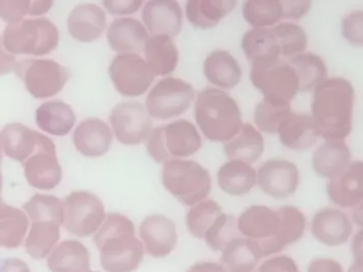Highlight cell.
Returning a JSON list of instances; mask_svg holds the SVG:
<instances>
[{
    "mask_svg": "<svg viewBox=\"0 0 363 272\" xmlns=\"http://www.w3.org/2000/svg\"><path fill=\"white\" fill-rule=\"evenodd\" d=\"M355 91L343 78L323 81L314 90L311 111L318 136L327 141L344 140L352 130Z\"/></svg>",
    "mask_w": 363,
    "mask_h": 272,
    "instance_id": "obj_1",
    "label": "cell"
},
{
    "mask_svg": "<svg viewBox=\"0 0 363 272\" xmlns=\"http://www.w3.org/2000/svg\"><path fill=\"white\" fill-rule=\"evenodd\" d=\"M94 242L106 272H133L143 260L144 245L135 236L134 223L120 213L106 215Z\"/></svg>",
    "mask_w": 363,
    "mask_h": 272,
    "instance_id": "obj_2",
    "label": "cell"
},
{
    "mask_svg": "<svg viewBox=\"0 0 363 272\" xmlns=\"http://www.w3.org/2000/svg\"><path fill=\"white\" fill-rule=\"evenodd\" d=\"M194 118L208 140L228 142L242 127V113L230 95L216 88L199 92L194 106Z\"/></svg>",
    "mask_w": 363,
    "mask_h": 272,
    "instance_id": "obj_3",
    "label": "cell"
},
{
    "mask_svg": "<svg viewBox=\"0 0 363 272\" xmlns=\"http://www.w3.org/2000/svg\"><path fill=\"white\" fill-rule=\"evenodd\" d=\"M57 28L46 18H27L8 25L2 35V44L9 53L43 57L57 47Z\"/></svg>",
    "mask_w": 363,
    "mask_h": 272,
    "instance_id": "obj_4",
    "label": "cell"
},
{
    "mask_svg": "<svg viewBox=\"0 0 363 272\" xmlns=\"http://www.w3.org/2000/svg\"><path fill=\"white\" fill-rule=\"evenodd\" d=\"M162 185L182 204L193 206L211 194V178L196 162L171 159L162 169Z\"/></svg>",
    "mask_w": 363,
    "mask_h": 272,
    "instance_id": "obj_5",
    "label": "cell"
},
{
    "mask_svg": "<svg viewBox=\"0 0 363 272\" xmlns=\"http://www.w3.org/2000/svg\"><path fill=\"white\" fill-rule=\"evenodd\" d=\"M201 137L196 127L187 120H179L157 127L151 132L147 143L149 155L157 164L174 158H187L201 148Z\"/></svg>",
    "mask_w": 363,
    "mask_h": 272,
    "instance_id": "obj_6",
    "label": "cell"
},
{
    "mask_svg": "<svg viewBox=\"0 0 363 272\" xmlns=\"http://www.w3.org/2000/svg\"><path fill=\"white\" fill-rule=\"evenodd\" d=\"M251 82L265 99L291 102L299 91L296 74L289 62L279 57L251 62Z\"/></svg>",
    "mask_w": 363,
    "mask_h": 272,
    "instance_id": "obj_7",
    "label": "cell"
},
{
    "mask_svg": "<svg viewBox=\"0 0 363 272\" xmlns=\"http://www.w3.org/2000/svg\"><path fill=\"white\" fill-rule=\"evenodd\" d=\"M16 74L35 98H50L58 94L71 73L52 60H24L16 64Z\"/></svg>",
    "mask_w": 363,
    "mask_h": 272,
    "instance_id": "obj_8",
    "label": "cell"
},
{
    "mask_svg": "<svg viewBox=\"0 0 363 272\" xmlns=\"http://www.w3.org/2000/svg\"><path fill=\"white\" fill-rule=\"evenodd\" d=\"M194 99L195 90L191 84L169 76L160 80L150 91L146 110L155 120H171L185 113Z\"/></svg>",
    "mask_w": 363,
    "mask_h": 272,
    "instance_id": "obj_9",
    "label": "cell"
},
{
    "mask_svg": "<svg viewBox=\"0 0 363 272\" xmlns=\"http://www.w3.org/2000/svg\"><path fill=\"white\" fill-rule=\"evenodd\" d=\"M106 217L104 203L92 193L74 191L64 202L65 229L80 238L99 231Z\"/></svg>",
    "mask_w": 363,
    "mask_h": 272,
    "instance_id": "obj_10",
    "label": "cell"
},
{
    "mask_svg": "<svg viewBox=\"0 0 363 272\" xmlns=\"http://www.w3.org/2000/svg\"><path fill=\"white\" fill-rule=\"evenodd\" d=\"M278 210L264 205H253L244 210L238 220L242 236L257 242L262 256L276 254V242L281 231Z\"/></svg>",
    "mask_w": 363,
    "mask_h": 272,
    "instance_id": "obj_11",
    "label": "cell"
},
{
    "mask_svg": "<svg viewBox=\"0 0 363 272\" xmlns=\"http://www.w3.org/2000/svg\"><path fill=\"white\" fill-rule=\"evenodd\" d=\"M108 73L116 91L125 97L141 96L155 78L145 60L135 53L113 57Z\"/></svg>",
    "mask_w": 363,
    "mask_h": 272,
    "instance_id": "obj_12",
    "label": "cell"
},
{
    "mask_svg": "<svg viewBox=\"0 0 363 272\" xmlns=\"http://www.w3.org/2000/svg\"><path fill=\"white\" fill-rule=\"evenodd\" d=\"M109 120L116 140L125 145H139L147 140L152 132V120L140 102L118 104L111 110Z\"/></svg>",
    "mask_w": 363,
    "mask_h": 272,
    "instance_id": "obj_13",
    "label": "cell"
},
{
    "mask_svg": "<svg viewBox=\"0 0 363 272\" xmlns=\"http://www.w3.org/2000/svg\"><path fill=\"white\" fill-rule=\"evenodd\" d=\"M26 178L36 189L48 191L60 185L62 178L55 143L42 135L36 151L23 164Z\"/></svg>",
    "mask_w": 363,
    "mask_h": 272,
    "instance_id": "obj_14",
    "label": "cell"
},
{
    "mask_svg": "<svg viewBox=\"0 0 363 272\" xmlns=\"http://www.w3.org/2000/svg\"><path fill=\"white\" fill-rule=\"evenodd\" d=\"M300 176L296 165L288 160H267L257 174L260 189L272 198L284 199L296 193Z\"/></svg>",
    "mask_w": 363,
    "mask_h": 272,
    "instance_id": "obj_15",
    "label": "cell"
},
{
    "mask_svg": "<svg viewBox=\"0 0 363 272\" xmlns=\"http://www.w3.org/2000/svg\"><path fill=\"white\" fill-rule=\"evenodd\" d=\"M140 237L149 255L164 258L171 254L178 242L176 225L164 215H149L141 222Z\"/></svg>",
    "mask_w": 363,
    "mask_h": 272,
    "instance_id": "obj_16",
    "label": "cell"
},
{
    "mask_svg": "<svg viewBox=\"0 0 363 272\" xmlns=\"http://www.w3.org/2000/svg\"><path fill=\"white\" fill-rule=\"evenodd\" d=\"M352 229L349 216L335 208H323L318 211L311 222L314 238L330 247L345 244L352 234Z\"/></svg>",
    "mask_w": 363,
    "mask_h": 272,
    "instance_id": "obj_17",
    "label": "cell"
},
{
    "mask_svg": "<svg viewBox=\"0 0 363 272\" xmlns=\"http://www.w3.org/2000/svg\"><path fill=\"white\" fill-rule=\"evenodd\" d=\"M144 24L152 36H178L183 26V13L177 1H148L142 13Z\"/></svg>",
    "mask_w": 363,
    "mask_h": 272,
    "instance_id": "obj_18",
    "label": "cell"
},
{
    "mask_svg": "<svg viewBox=\"0 0 363 272\" xmlns=\"http://www.w3.org/2000/svg\"><path fill=\"white\" fill-rule=\"evenodd\" d=\"M73 141L74 147L84 157H99L108 152L113 137L106 122L91 118L83 120L76 128Z\"/></svg>",
    "mask_w": 363,
    "mask_h": 272,
    "instance_id": "obj_19",
    "label": "cell"
},
{
    "mask_svg": "<svg viewBox=\"0 0 363 272\" xmlns=\"http://www.w3.org/2000/svg\"><path fill=\"white\" fill-rule=\"evenodd\" d=\"M327 193L333 203L343 208L362 205L363 199V164L354 162L343 174L332 178L327 186Z\"/></svg>",
    "mask_w": 363,
    "mask_h": 272,
    "instance_id": "obj_20",
    "label": "cell"
},
{
    "mask_svg": "<svg viewBox=\"0 0 363 272\" xmlns=\"http://www.w3.org/2000/svg\"><path fill=\"white\" fill-rule=\"evenodd\" d=\"M106 28V11L96 4H79L67 18L69 34L84 43H90L99 39Z\"/></svg>",
    "mask_w": 363,
    "mask_h": 272,
    "instance_id": "obj_21",
    "label": "cell"
},
{
    "mask_svg": "<svg viewBox=\"0 0 363 272\" xmlns=\"http://www.w3.org/2000/svg\"><path fill=\"white\" fill-rule=\"evenodd\" d=\"M148 39L147 30L137 18H116L108 30L109 45L122 55L141 52Z\"/></svg>",
    "mask_w": 363,
    "mask_h": 272,
    "instance_id": "obj_22",
    "label": "cell"
},
{
    "mask_svg": "<svg viewBox=\"0 0 363 272\" xmlns=\"http://www.w3.org/2000/svg\"><path fill=\"white\" fill-rule=\"evenodd\" d=\"M280 140L286 147L294 151H304L313 147L318 132L313 115L290 113L279 129Z\"/></svg>",
    "mask_w": 363,
    "mask_h": 272,
    "instance_id": "obj_23",
    "label": "cell"
},
{
    "mask_svg": "<svg viewBox=\"0 0 363 272\" xmlns=\"http://www.w3.org/2000/svg\"><path fill=\"white\" fill-rule=\"evenodd\" d=\"M351 152L344 140L325 141L313 155L314 171L323 178H336L348 169Z\"/></svg>",
    "mask_w": 363,
    "mask_h": 272,
    "instance_id": "obj_24",
    "label": "cell"
},
{
    "mask_svg": "<svg viewBox=\"0 0 363 272\" xmlns=\"http://www.w3.org/2000/svg\"><path fill=\"white\" fill-rule=\"evenodd\" d=\"M42 134L23 124L13 123L1 132L2 147L6 157L24 162L36 151Z\"/></svg>",
    "mask_w": 363,
    "mask_h": 272,
    "instance_id": "obj_25",
    "label": "cell"
},
{
    "mask_svg": "<svg viewBox=\"0 0 363 272\" xmlns=\"http://www.w3.org/2000/svg\"><path fill=\"white\" fill-rule=\"evenodd\" d=\"M48 266L51 272H88L90 254L87 248L76 239H67L48 255Z\"/></svg>",
    "mask_w": 363,
    "mask_h": 272,
    "instance_id": "obj_26",
    "label": "cell"
},
{
    "mask_svg": "<svg viewBox=\"0 0 363 272\" xmlns=\"http://www.w3.org/2000/svg\"><path fill=\"white\" fill-rule=\"evenodd\" d=\"M204 74L213 85L233 89L240 83L242 69L236 58L225 50H215L204 62Z\"/></svg>",
    "mask_w": 363,
    "mask_h": 272,
    "instance_id": "obj_27",
    "label": "cell"
},
{
    "mask_svg": "<svg viewBox=\"0 0 363 272\" xmlns=\"http://www.w3.org/2000/svg\"><path fill=\"white\" fill-rule=\"evenodd\" d=\"M73 108L62 100L44 102L36 110V124L53 136H66L76 124Z\"/></svg>",
    "mask_w": 363,
    "mask_h": 272,
    "instance_id": "obj_28",
    "label": "cell"
},
{
    "mask_svg": "<svg viewBox=\"0 0 363 272\" xmlns=\"http://www.w3.org/2000/svg\"><path fill=\"white\" fill-rule=\"evenodd\" d=\"M145 62L155 76L173 74L179 64V50L173 38L152 36L144 46Z\"/></svg>",
    "mask_w": 363,
    "mask_h": 272,
    "instance_id": "obj_29",
    "label": "cell"
},
{
    "mask_svg": "<svg viewBox=\"0 0 363 272\" xmlns=\"http://www.w3.org/2000/svg\"><path fill=\"white\" fill-rule=\"evenodd\" d=\"M262 257L257 242L240 237L223 251L222 264L225 272H252Z\"/></svg>",
    "mask_w": 363,
    "mask_h": 272,
    "instance_id": "obj_30",
    "label": "cell"
},
{
    "mask_svg": "<svg viewBox=\"0 0 363 272\" xmlns=\"http://www.w3.org/2000/svg\"><path fill=\"white\" fill-rule=\"evenodd\" d=\"M235 0H189L186 2L188 21L199 29H211L236 8Z\"/></svg>",
    "mask_w": 363,
    "mask_h": 272,
    "instance_id": "obj_31",
    "label": "cell"
},
{
    "mask_svg": "<svg viewBox=\"0 0 363 272\" xmlns=\"http://www.w3.org/2000/svg\"><path fill=\"white\" fill-rule=\"evenodd\" d=\"M257 174L250 164L241 160H231L220 166L218 183L220 189L232 196H243L255 188Z\"/></svg>",
    "mask_w": 363,
    "mask_h": 272,
    "instance_id": "obj_32",
    "label": "cell"
},
{
    "mask_svg": "<svg viewBox=\"0 0 363 272\" xmlns=\"http://www.w3.org/2000/svg\"><path fill=\"white\" fill-rule=\"evenodd\" d=\"M264 150V137L251 124L242 125L238 134L225 145L228 157L233 160H241L248 164L257 162Z\"/></svg>",
    "mask_w": 363,
    "mask_h": 272,
    "instance_id": "obj_33",
    "label": "cell"
},
{
    "mask_svg": "<svg viewBox=\"0 0 363 272\" xmlns=\"http://www.w3.org/2000/svg\"><path fill=\"white\" fill-rule=\"evenodd\" d=\"M60 225L53 220L32 222L31 230L25 241L28 254L36 260L50 254L60 238Z\"/></svg>",
    "mask_w": 363,
    "mask_h": 272,
    "instance_id": "obj_34",
    "label": "cell"
},
{
    "mask_svg": "<svg viewBox=\"0 0 363 272\" xmlns=\"http://www.w3.org/2000/svg\"><path fill=\"white\" fill-rule=\"evenodd\" d=\"M289 64L296 74L299 91L309 92L327 80L328 71L322 57L314 53H300L290 57Z\"/></svg>",
    "mask_w": 363,
    "mask_h": 272,
    "instance_id": "obj_35",
    "label": "cell"
},
{
    "mask_svg": "<svg viewBox=\"0 0 363 272\" xmlns=\"http://www.w3.org/2000/svg\"><path fill=\"white\" fill-rule=\"evenodd\" d=\"M242 11L246 22L255 29L272 27L284 17L280 0H248L243 2Z\"/></svg>",
    "mask_w": 363,
    "mask_h": 272,
    "instance_id": "obj_36",
    "label": "cell"
},
{
    "mask_svg": "<svg viewBox=\"0 0 363 272\" xmlns=\"http://www.w3.org/2000/svg\"><path fill=\"white\" fill-rule=\"evenodd\" d=\"M278 211L281 225L280 234L276 242V253L299 241L306 229V215L297 207L283 206Z\"/></svg>",
    "mask_w": 363,
    "mask_h": 272,
    "instance_id": "obj_37",
    "label": "cell"
},
{
    "mask_svg": "<svg viewBox=\"0 0 363 272\" xmlns=\"http://www.w3.org/2000/svg\"><path fill=\"white\" fill-rule=\"evenodd\" d=\"M242 50L250 62L262 57H280L281 55L274 34L267 28H256L244 34Z\"/></svg>",
    "mask_w": 363,
    "mask_h": 272,
    "instance_id": "obj_38",
    "label": "cell"
},
{
    "mask_svg": "<svg viewBox=\"0 0 363 272\" xmlns=\"http://www.w3.org/2000/svg\"><path fill=\"white\" fill-rule=\"evenodd\" d=\"M222 215V207L218 202L206 200L190 209L186 216V225L193 237L204 239L206 232L213 227L218 216Z\"/></svg>",
    "mask_w": 363,
    "mask_h": 272,
    "instance_id": "obj_39",
    "label": "cell"
},
{
    "mask_svg": "<svg viewBox=\"0 0 363 272\" xmlns=\"http://www.w3.org/2000/svg\"><path fill=\"white\" fill-rule=\"evenodd\" d=\"M291 113L289 102L264 99L255 110V123L260 131L267 134H278L281 123Z\"/></svg>",
    "mask_w": 363,
    "mask_h": 272,
    "instance_id": "obj_40",
    "label": "cell"
},
{
    "mask_svg": "<svg viewBox=\"0 0 363 272\" xmlns=\"http://www.w3.org/2000/svg\"><path fill=\"white\" fill-rule=\"evenodd\" d=\"M277 46L283 57H294L307 47V36L304 30L294 23H281L271 29Z\"/></svg>",
    "mask_w": 363,
    "mask_h": 272,
    "instance_id": "obj_41",
    "label": "cell"
},
{
    "mask_svg": "<svg viewBox=\"0 0 363 272\" xmlns=\"http://www.w3.org/2000/svg\"><path fill=\"white\" fill-rule=\"evenodd\" d=\"M29 227V220L24 211L18 208L0 220V247H20Z\"/></svg>",
    "mask_w": 363,
    "mask_h": 272,
    "instance_id": "obj_42",
    "label": "cell"
},
{
    "mask_svg": "<svg viewBox=\"0 0 363 272\" xmlns=\"http://www.w3.org/2000/svg\"><path fill=\"white\" fill-rule=\"evenodd\" d=\"M32 222L53 220L64 225V202L50 195L36 194L24 205Z\"/></svg>",
    "mask_w": 363,
    "mask_h": 272,
    "instance_id": "obj_43",
    "label": "cell"
},
{
    "mask_svg": "<svg viewBox=\"0 0 363 272\" xmlns=\"http://www.w3.org/2000/svg\"><path fill=\"white\" fill-rule=\"evenodd\" d=\"M238 222L233 215H223L218 216L213 227L206 232L204 239L207 246L213 251L220 252L225 250L228 244L233 239L240 238Z\"/></svg>",
    "mask_w": 363,
    "mask_h": 272,
    "instance_id": "obj_44",
    "label": "cell"
},
{
    "mask_svg": "<svg viewBox=\"0 0 363 272\" xmlns=\"http://www.w3.org/2000/svg\"><path fill=\"white\" fill-rule=\"evenodd\" d=\"M31 13V1H4L0 0V18L9 25L17 24Z\"/></svg>",
    "mask_w": 363,
    "mask_h": 272,
    "instance_id": "obj_45",
    "label": "cell"
},
{
    "mask_svg": "<svg viewBox=\"0 0 363 272\" xmlns=\"http://www.w3.org/2000/svg\"><path fill=\"white\" fill-rule=\"evenodd\" d=\"M362 11L349 13L342 23V32L347 40L353 45H362Z\"/></svg>",
    "mask_w": 363,
    "mask_h": 272,
    "instance_id": "obj_46",
    "label": "cell"
},
{
    "mask_svg": "<svg viewBox=\"0 0 363 272\" xmlns=\"http://www.w3.org/2000/svg\"><path fill=\"white\" fill-rule=\"evenodd\" d=\"M257 272H300L296 262L289 256L281 255L267 260Z\"/></svg>",
    "mask_w": 363,
    "mask_h": 272,
    "instance_id": "obj_47",
    "label": "cell"
},
{
    "mask_svg": "<svg viewBox=\"0 0 363 272\" xmlns=\"http://www.w3.org/2000/svg\"><path fill=\"white\" fill-rule=\"evenodd\" d=\"M143 2L141 0H128V1H121V0H115V1H104V8L111 15H131L136 13L141 8Z\"/></svg>",
    "mask_w": 363,
    "mask_h": 272,
    "instance_id": "obj_48",
    "label": "cell"
},
{
    "mask_svg": "<svg viewBox=\"0 0 363 272\" xmlns=\"http://www.w3.org/2000/svg\"><path fill=\"white\" fill-rule=\"evenodd\" d=\"M283 4L284 17L283 18H291V20H299L306 16L307 11L311 8V1L309 0H298V1H281Z\"/></svg>",
    "mask_w": 363,
    "mask_h": 272,
    "instance_id": "obj_49",
    "label": "cell"
},
{
    "mask_svg": "<svg viewBox=\"0 0 363 272\" xmlns=\"http://www.w3.org/2000/svg\"><path fill=\"white\" fill-rule=\"evenodd\" d=\"M307 272H344V271L342 265L336 260L318 258L309 264Z\"/></svg>",
    "mask_w": 363,
    "mask_h": 272,
    "instance_id": "obj_50",
    "label": "cell"
},
{
    "mask_svg": "<svg viewBox=\"0 0 363 272\" xmlns=\"http://www.w3.org/2000/svg\"><path fill=\"white\" fill-rule=\"evenodd\" d=\"M0 272H30V269L23 260L9 258L0 265Z\"/></svg>",
    "mask_w": 363,
    "mask_h": 272,
    "instance_id": "obj_51",
    "label": "cell"
},
{
    "mask_svg": "<svg viewBox=\"0 0 363 272\" xmlns=\"http://www.w3.org/2000/svg\"><path fill=\"white\" fill-rule=\"evenodd\" d=\"M188 272H225L223 265L213 262H200L190 267Z\"/></svg>",
    "mask_w": 363,
    "mask_h": 272,
    "instance_id": "obj_52",
    "label": "cell"
},
{
    "mask_svg": "<svg viewBox=\"0 0 363 272\" xmlns=\"http://www.w3.org/2000/svg\"><path fill=\"white\" fill-rule=\"evenodd\" d=\"M53 1H31V13L30 16H41L48 13L52 8Z\"/></svg>",
    "mask_w": 363,
    "mask_h": 272,
    "instance_id": "obj_53",
    "label": "cell"
},
{
    "mask_svg": "<svg viewBox=\"0 0 363 272\" xmlns=\"http://www.w3.org/2000/svg\"><path fill=\"white\" fill-rule=\"evenodd\" d=\"M1 189L2 176L1 171H0V194H1ZM13 208H15V207L8 205V204H6V202L4 201V199L1 198V196H0V220H1V218H4V216L9 215V213H11V211L13 210Z\"/></svg>",
    "mask_w": 363,
    "mask_h": 272,
    "instance_id": "obj_54",
    "label": "cell"
},
{
    "mask_svg": "<svg viewBox=\"0 0 363 272\" xmlns=\"http://www.w3.org/2000/svg\"><path fill=\"white\" fill-rule=\"evenodd\" d=\"M2 160V141H1V135H0V164H1Z\"/></svg>",
    "mask_w": 363,
    "mask_h": 272,
    "instance_id": "obj_55",
    "label": "cell"
},
{
    "mask_svg": "<svg viewBox=\"0 0 363 272\" xmlns=\"http://www.w3.org/2000/svg\"><path fill=\"white\" fill-rule=\"evenodd\" d=\"M4 50H2V47H1V45H0V51H2Z\"/></svg>",
    "mask_w": 363,
    "mask_h": 272,
    "instance_id": "obj_56",
    "label": "cell"
},
{
    "mask_svg": "<svg viewBox=\"0 0 363 272\" xmlns=\"http://www.w3.org/2000/svg\"><path fill=\"white\" fill-rule=\"evenodd\" d=\"M88 272H96V271H88Z\"/></svg>",
    "mask_w": 363,
    "mask_h": 272,
    "instance_id": "obj_57",
    "label": "cell"
}]
</instances>
